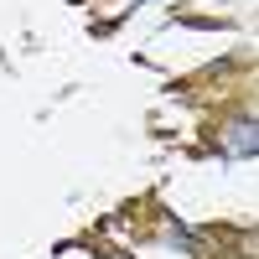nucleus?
Segmentation results:
<instances>
[{
	"mask_svg": "<svg viewBox=\"0 0 259 259\" xmlns=\"http://www.w3.org/2000/svg\"><path fill=\"white\" fill-rule=\"evenodd\" d=\"M228 150H233V156H249V150H254V124L233 130V135H228Z\"/></svg>",
	"mask_w": 259,
	"mask_h": 259,
	"instance_id": "1",
	"label": "nucleus"
}]
</instances>
